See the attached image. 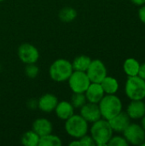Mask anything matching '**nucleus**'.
<instances>
[{"label":"nucleus","instance_id":"nucleus-1","mask_svg":"<svg viewBox=\"0 0 145 146\" xmlns=\"http://www.w3.org/2000/svg\"><path fill=\"white\" fill-rule=\"evenodd\" d=\"M90 133L96 145L105 146L112 138L114 131L111 128L109 121L101 118L92 123V126L90 128Z\"/></svg>","mask_w":145,"mask_h":146},{"label":"nucleus","instance_id":"nucleus-2","mask_svg":"<svg viewBox=\"0 0 145 146\" xmlns=\"http://www.w3.org/2000/svg\"><path fill=\"white\" fill-rule=\"evenodd\" d=\"M102 118L109 121L122 111V102L115 94H106L98 103Z\"/></svg>","mask_w":145,"mask_h":146},{"label":"nucleus","instance_id":"nucleus-3","mask_svg":"<svg viewBox=\"0 0 145 146\" xmlns=\"http://www.w3.org/2000/svg\"><path fill=\"white\" fill-rule=\"evenodd\" d=\"M73 71L72 62L67 59L60 58L52 62L49 69V74L56 82L67 81Z\"/></svg>","mask_w":145,"mask_h":146},{"label":"nucleus","instance_id":"nucleus-4","mask_svg":"<svg viewBox=\"0 0 145 146\" xmlns=\"http://www.w3.org/2000/svg\"><path fill=\"white\" fill-rule=\"evenodd\" d=\"M89 123L80 115H73L65 121L66 133L73 139H79L87 134L89 131Z\"/></svg>","mask_w":145,"mask_h":146},{"label":"nucleus","instance_id":"nucleus-5","mask_svg":"<svg viewBox=\"0 0 145 146\" xmlns=\"http://www.w3.org/2000/svg\"><path fill=\"white\" fill-rule=\"evenodd\" d=\"M125 92L131 100H143L145 98V80L137 76H129L125 85Z\"/></svg>","mask_w":145,"mask_h":146},{"label":"nucleus","instance_id":"nucleus-6","mask_svg":"<svg viewBox=\"0 0 145 146\" xmlns=\"http://www.w3.org/2000/svg\"><path fill=\"white\" fill-rule=\"evenodd\" d=\"M68 86L73 93H85L91 83L85 72L73 70L68 80Z\"/></svg>","mask_w":145,"mask_h":146},{"label":"nucleus","instance_id":"nucleus-7","mask_svg":"<svg viewBox=\"0 0 145 146\" xmlns=\"http://www.w3.org/2000/svg\"><path fill=\"white\" fill-rule=\"evenodd\" d=\"M123 137L128 144L132 145H140L145 141V131L141 125L136 123H130L129 126L124 130Z\"/></svg>","mask_w":145,"mask_h":146},{"label":"nucleus","instance_id":"nucleus-8","mask_svg":"<svg viewBox=\"0 0 145 146\" xmlns=\"http://www.w3.org/2000/svg\"><path fill=\"white\" fill-rule=\"evenodd\" d=\"M85 73L92 83H101L108 75L105 64L98 59L91 60V64Z\"/></svg>","mask_w":145,"mask_h":146},{"label":"nucleus","instance_id":"nucleus-9","mask_svg":"<svg viewBox=\"0 0 145 146\" xmlns=\"http://www.w3.org/2000/svg\"><path fill=\"white\" fill-rule=\"evenodd\" d=\"M18 57L25 64L36 63L39 58V52L32 44L24 43L18 48Z\"/></svg>","mask_w":145,"mask_h":146},{"label":"nucleus","instance_id":"nucleus-10","mask_svg":"<svg viewBox=\"0 0 145 146\" xmlns=\"http://www.w3.org/2000/svg\"><path fill=\"white\" fill-rule=\"evenodd\" d=\"M79 115L88 122L93 123L102 118L101 111L98 106V104L93 103H85L80 109Z\"/></svg>","mask_w":145,"mask_h":146},{"label":"nucleus","instance_id":"nucleus-11","mask_svg":"<svg viewBox=\"0 0 145 146\" xmlns=\"http://www.w3.org/2000/svg\"><path fill=\"white\" fill-rule=\"evenodd\" d=\"M58 102L56 96L51 93H45L38 98L37 106L44 113H51L55 110Z\"/></svg>","mask_w":145,"mask_h":146},{"label":"nucleus","instance_id":"nucleus-12","mask_svg":"<svg viewBox=\"0 0 145 146\" xmlns=\"http://www.w3.org/2000/svg\"><path fill=\"white\" fill-rule=\"evenodd\" d=\"M85 95L87 102L98 104L101 99L105 95V92L100 83H91L86 91L85 92Z\"/></svg>","mask_w":145,"mask_h":146},{"label":"nucleus","instance_id":"nucleus-13","mask_svg":"<svg viewBox=\"0 0 145 146\" xmlns=\"http://www.w3.org/2000/svg\"><path fill=\"white\" fill-rule=\"evenodd\" d=\"M130 117L125 112H121L112 119L109 120V123L113 129L114 132L117 133H123L124 130L129 126L131 123Z\"/></svg>","mask_w":145,"mask_h":146},{"label":"nucleus","instance_id":"nucleus-14","mask_svg":"<svg viewBox=\"0 0 145 146\" xmlns=\"http://www.w3.org/2000/svg\"><path fill=\"white\" fill-rule=\"evenodd\" d=\"M126 114L132 120H139L145 115V103L143 100H132L126 109Z\"/></svg>","mask_w":145,"mask_h":146},{"label":"nucleus","instance_id":"nucleus-15","mask_svg":"<svg viewBox=\"0 0 145 146\" xmlns=\"http://www.w3.org/2000/svg\"><path fill=\"white\" fill-rule=\"evenodd\" d=\"M32 129L39 137H42V136H44L52 133L53 125L46 118H38L33 121Z\"/></svg>","mask_w":145,"mask_h":146},{"label":"nucleus","instance_id":"nucleus-16","mask_svg":"<svg viewBox=\"0 0 145 146\" xmlns=\"http://www.w3.org/2000/svg\"><path fill=\"white\" fill-rule=\"evenodd\" d=\"M54 111L60 120L66 121L74 114V108L70 102L62 101L58 102Z\"/></svg>","mask_w":145,"mask_h":146},{"label":"nucleus","instance_id":"nucleus-17","mask_svg":"<svg viewBox=\"0 0 145 146\" xmlns=\"http://www.w3.org/2000/svg\"><path fill=\"white\" fill-rule=\"evenodd\" d=\"M105 94H115L119 90V82L111 76H106L100 83Z\"/></svg>","mask_w":145,"mask_h":146},{"label":"nucleus","instance_id":"nucleus-18","mask_svg":"<svg viewBox=\"0 0 145 146\" xmlns=\"http://www.w3.org/2000/svg\"><path fill=\"white\" fill-rule=\"evenodd\" d=\"M140 63L134 58H127L123 64V69L125 74L129 76H137L138 74Z\"/></svg>","mask_w":145,"mask_h":146},{"label":"nucleus","instance_id":"nucleus-19","mask_svg":"<svg viewBox=\"0 0 145 146\" xmlns=\"http://www.w3.org/2000/svg\"><path fill=\"white\" fill-rule=\"evenodd\" d=\"M91 59L85 55H81L75 57L72 62V66L73 70L75 71H82V72H86L87 68H89L91 64Z\"/></svg>","mask_w":145,"mask_h":146},{"label":"nucleus","instance_id":"nucleus-20","mask_svg":"<svg viewBox=\"0 0 145 146\" xmlns=\"http://www.w3.org/2000/svg\"><path fill=\"white\" fill-rule=\"evenodd\" d=\"M40 137L32 129L25 132L21 139V144L25 146H38Z\"/></svg>","mask_w":145,"mask_h":146},{"label":"nucleus","instance_id":"nucleus-21","mask_svg":"<svg viewBox=\"0 0 145 146\" xmlns=\"http://www.w3.org/2000/svg\"><path fill=\"white\" fill-rule=\"evenodd\" d=\"M62 145V139L57 135L52 134L51 133L40 137L38 146H61Z\"/></svg>","mask_w":145,"mask_h":146},{"label":"nucleus","instance_id":"nucleus-22","mask_svg":"<svg viewBox=\"0 0 145 146\" xmlns=\"http://www.w3.org/2000/svg\"><path fill=\"white\" fill-rule=\"evenodd\" d=\"M77 17V12L73 8L65 7L59 12V18L63 22H71Z\"/></svg>","mask_w":145,"mask_h":146},{"label":"nucleus","instance_id":"nucleus-23","mask_svg":"<svg viewBox=\"0 0 145 146\" xmlns=\"http://www.w3.org/2000/svg\"><path fill=\"white\" fill-rule=\"evenodd\" d=\"M70 103L74 109H80L85 103H87L85 93H73Z\"/></svg>","mask_w":145,"mask_h":146},{"label":"nucleus","instance_id":"nucleus-24","mask_svg":"<svg viewBox=\"0 0 145 146\" xmlns=\"http://www.w3.org/2000/svg\"><path fill=\"white\" fill-rule=\"evenodd\" d=\"M26 68H25V74L26 75V77L30 78V79H35L39 72V69L38 68V66L36 65V63H31V64H26Z\"/></svg>","mask_w":145,"mask_h":146},{"label":"nucleus","instance_id":"nucleus-25","mask_svg":"<svg viewBox=\"0 0 145 146\" xmlns=\"http://www.w3.org/2000/svg\"><path fill=\"white\" fill-rule=\"evenodd\" d=\"M129 145L126 139L122 136H112L107 145L109 146H127Z\"/></svg>","mask_w":145,"mask_h":146},{"label":"nucleus","instance_id":"nucleus-26","mask_svg":"<svg viewBox=\"0 0 145 146\" xmlns=\"http://www.w3.org/2000/svg\"><path fill=\"white\" fill-rule=\"evenodd\" d=\"M79 139V145L80 146H94L96 145V144H95V142H94V140H93V139L91 138V136L90 135H87V134H85V135H84L83 137H81V138H79V139Z\"/></svg>","mask_w":145,"mask_h":146},{"label":"nucleus","instance_id":"nucleus-27","mask_svg":"<svg viewBox=\"0 0 145 146\" xmlns=\"http://www.w3.org/2000/svg\"><path fill=\"white\" fill-rule=\"evenodd\" d=\"M138 17L140 21L145 24V4L142 5L141 8L138 10Z\"/></svg>","mask_w":145,"mask_h":146},{"label":"nucleus","instance_id":"nucleus-28","mask_svg":"<svg viewBox=\"0 0 145 146\" xmlns=\"http://www.w3.org/2000/svg\"><path fill=\"white\" fill-rule=\"evenodd\" d=\"M138 75L145 80V62L140 64V68H139V71H138Z\"/></svg>","mask_w":145,"mask_h":146},{"label":"nucleus","instance_id":"nucleus-29","mask_svg":"<svg viewBox=\"0 0 145 146\" xmlns=\"http://www.w3.org/2000/svg\"><path fill=\"white\" fill-rule=\"evenodd\" d=\"M132 3L138 5V6H142L145 4V0H131Z\"/></svg>","mask_w":145,"mask_h":146},{"label":"nucleus","instance_id":"nucleus-30","mask_svg":"<svg viewBox=\"0 0 145 146\" xmlns=\"http://www.w3.org/2000/svg\"><path fill=\"white\" fill-rule=\"evenodd\" d=\"M141 127H143V129L145 131V115H144L141 118Z\"/></svg>","mask_w":145,"mask_h":146},{"label":"nucleus","instance_id":"nucleus-31","mask_svg":"<svg viewBox=\"0 0 145 146\" xmlns=\"http://www.w3.org/2000/svg\"><path fill=\"white\" fill-rule=\"evenodd\" d=\"M142 145V146H145V141H144V142H143V143H142V144H141V145Z\"/></svg>","mask_w":145,"mask_h":146},{"label":"nucleus","instance_id":"nucleus-32","mask_svg":"<svg viewBox=\"0 0 145 146\" xmlns=\"http://www.w3.org/2000/svg\"><path fill=\"white\" fill-rule=\"evenodd\" d=\"M3 1H4V0H0V3H1V2H3Z\"/></svg>","mask_w":145,"mask_h":146}]
</instances>
